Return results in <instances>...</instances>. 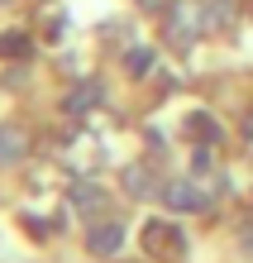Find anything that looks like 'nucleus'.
<instances>
[{"mask_svg": "<svg viewBox=\"0 0 253 263\" xmlns=\"http://www.w3.org/2000/svg\"><path fill=\"white\" fill-rule=\"evenodd\" d=\"M91 254H96V258H110V254H120V244H124V225L120 220H105V225H96V230H91Z\"/></svg>", "mask_w": 253, "mask_h": 263, "instance_id": "20e7f679", "label": "nucleus"}, {"mask_svg": "<svg viewBox=\"0 0 253 263\" xmlns=\"http://www.w3.org/2000/svg\"><path fill=\"white\" fill-rule=\"evenodd\" d=\"M163 201H167L172 211H205V206H210V196H205L196 182H186V177L167 182V187H163Z\"/></svg>", "mask_w": 253, "mask_h": 263, "instance_id": "7ed1b4c3", "label": "nucleus"}, {"mask_svg": "<svg viewBox=\"0 0 253 263\" xmlns=\"http://www.w3.org/2000/svg\"><path fill=\"white\" fill-rule=\"evenodd\" d=\"M20 153H24V134L14 125H5V129H0V163H14Z\"/></svg>", "mask_w": 253, "mask_h": 263, "instance_id": "423d86ee", "label": "nucleus"}, {"mask_svg": "<svg viewBox=\"0 0 253 263\" xmlns=\"http://www.w3.org/2000/svg\"><path fill=\"white\" fill-rule=\"evenodd\" d=\"M96 96H101L96 86H76L72 96H67V110H72V115H86L91 105H96Z\"/></svg>", "mask_w": 253, "mask_h": 263, "instance_id": "6e6552de", "label": "nucleus"}, {"mask_svg": "<svg viewBox=\"0 0 253 263\" xmlns=\"http://www.w3.org/2000/svg\"><path fill=\"white\" fill-rule=\"evenodd\" d=\"M124 192H129V196H153L148 167H129V173H124Z\"/></svg>", "mask_w": 253, "mask_h": 263, "instance_id": "0eeeda50", "label": "nucleus"}, {"mask_svg": "<svg viewBox=\"0 0 253 263\" xmlns=\"http://www.w3.org/2000/svg\"><path fill=\"white\" fill-rule=\"evenodd\" d=\"M29 53V34H0V58H20Z\"/></svg>", "mask_w": 253, "mask_h": 263, "instance_id": "1a4fd4ad", "label": "nucleus"}, {"mask_svg": "<svg viewBox=\"0 0 253 263\" xmlns=\"http://www.w3.org/2000/svg\"><path fill=\"white\" fill-rule=\"evenodd\" d=\"M191 129H196L201 139H215V125H210V120H205V115H191Z\"/></svg>", "mask_w": 253, "mask_h": 263, "instance_id": "9b49d317", "label": "nucleus"}, {"mask_svg": "<svg viewBox=\"0 0 253 263\" xmlns=\"http://www.w3.org/2000/svg\"><path fill=\"white\" fill-rule=\"evenodd\" d=\"M153 72V48H134L129 53V77H148Z\"/></svg>", "mask_w": 253, "mask_h": 263, "instance_id": "9d476101", "label": "nucleus"}, {"mask_svg": "<svg viewBox=\"0 0 253 263\" xmlns=\"http://www.w3.org/2000/svg\"><path fill=\"white\" fill-rule=\"evenodd\" d=\"M196 34H205V5L201 0H177L172 5V20H167V39L177 48H186Z\"/></svg>", "mask_w": 253, "mask_h": 263, "instance_id": "f257e3e1", "label": "nucleus"}, {"mask_svg": "<svg viewBox=\"0 0 253 263\" xmlns=\"http://www.w3.org/2000/svg\"><path fill=\"white\" fill-rule=\"evenodd\" d=\"M144 244H148L158 258H177V254L186 249L182 230H177V225H167V220H148V225H144Z\"/></svg>", "mask_w": 253, "mask_h": 263, "instance_id": "f03ea898", "label": "nucleus"}, {"mask_svg": "<svg viewBox=\"0 0 253 263\" xmlns=\"http://www.w3.org/2000/svg\"><path fill=\"white\" fill-rule=\"evenodd\" d=\"M139 5H144V10H163L167 0H139Z\"/></svg>", "mask_w": 253, "mask_h": 263, "instance_id": "f8f14e48", "label": "nucleus"}, {"mask_svg": "<svg viewBox=\"0 0 253 263\" xmlns=\"http://www.w3.org/2000/svg\"><path fill=\"white\" fill-rule=\"evenodd\" d=\"M0 5H5V0H0Z\"/></svg>", "mask_w": 253, "mask_h": 263, "instance_id": "ddd939ff", "label": "nucleus"}, {"mask_svg": "<svg viewBox=\"0 0 253 263\" xmlns=\"http://www.w3.org/2000/svg\"><path fill=\"white\" fill-rule=\"evenodd\" d=\"M234 24V0H205V29H229Z\"/></svg>", "mask_w": 253, "mask_h": 263, "instance_id": "39448f33", "label": "nucleus"}]
</instances>
